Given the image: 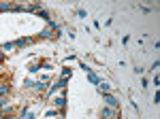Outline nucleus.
<instances>
[{
  "label": "nucleus",
  "mask_w": 160,
  "mask_h": 119,
  "mask_svg": "<svg viewBox=\"0 0 160 119\" xmlns=\"http://www.w3.org/2000/svg\"><path fill=\"white\" fill-rule=\"evenodd\" d=\"M102 117L105 119H115L118 117V111H115V108H102Z\"/></svg>",
  "instance_id": "obj_1"
},
{
  "label": "nucleus",
  "mask_w": 160,
  "mask_h": 119,
  "mask_svg": "<svg viewBox=\"0 0 160 119\" xmlns=\"http://www.w3.org/2000/svg\"><path fill=\"white\" fill-rule=\"evenodd\" d=\"M105 102H107V107H111V108L118 107V100H115L113 96H105Z\"/></svg>",
  "instance_id": "obj_2"
},
{
  "label": "nucleus",
  "mask_w": 160,
  "mask_h": 119,
  "mask_svg": "<svg viewBox=\"0 0 160 119\" xmlns=\"http://www.w3.org/2000/svg\"><path fill=\"white\" fill-rule=\"evenodd\" d=\"M98 89L102 92V94H107V92H109V85L107 83H98Z\"/></svg>",
  "instance_id": "obj_3"
},
{
  "label": "nucleus",
  "mask_w": 160,
  "mask_h": 119,
  "mask_svg": "<svg viewBox=\"0 0 160 119\" xmlns=\"http://www.w3.org/2000/svg\"><path fill=\"white\" fill-rule=\"evenodd\" d=\"M56 107H64V98H56Z\"/></svg>",
  "instance_id": "obj_4"
},
{
  "label": "nucleus",
  "mask_w": 160,
  "mask_h": 119,
  "mask_svg": "<svg viewBox=\"0 0 160 119\" xmlns=\"http://www.w3.org/2000/svg\"><path fill=\"white\" fill-rule=\"evenodd\" d=\"M7 92H9V87H7V85H2V87H0V96H4Z\"/></svg>",
  "instance_id": "obj_5"
}]
</instances>
